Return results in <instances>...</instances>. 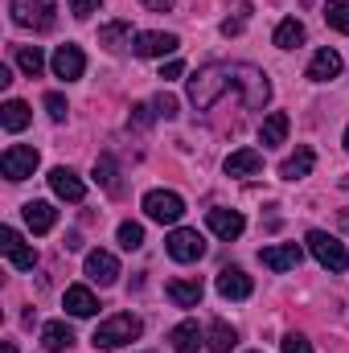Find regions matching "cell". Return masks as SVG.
<instances>
[{
  "label": "cell",
  "instance_id": "f35d334b",
  "mask_svg": "<svg viewBox=\"0 0 349 353\" xmlns=\"http://www.w3.org/2000/svg\"><path fill=\"white\" fill-rule=\"evenodd\" d=\"M181 74H185V66H181V62H165V66H161V79H165V83H173V79H181Z\"/></svg>",
  "mask_w": 349,
  "mask_h": 353
},
{
  "label": "cell",
  "instance_id": "836d02e7",
  "mask_svg": "<svg viewBox=\"0 0 349 353\" xmlns=\"http://www.w3.org/2000/svg\"><path fill=\"white\" fill-rule=\"evenodd\" d=\"M157 119V107H148V103H136L132 107V115H128V128H148Z\"/></svg>",
  "mask_w": 349,
  "mask_h": 353
},
{
  "label": "cell",
  "instance_id": "d4e9b609",
  "mask_svg": "<svg viewBox=\"0 0 349 353\" xmlns=\"http://www.w3.org/2000/svg\"><path fill=\"white\" fill-rule=\"evenodd\" d=\"M136 41V33H132V25L128 21H111V25H103L99 29V46H107L111 54H119L123 46H132Z\"/></svg>",
  "mask_w": 349,
  "mask_h": 353
},
{
  "label": "cell",
  "instance_id": "f546056e",
  "mask_svg": "<svg viewBox=\"0 0 349 353\" xmlns=\"http://www.w3.org/2000/svg\"><path fill=\"white\" fill-rule=\"evenodd\" d=\"M325 21H329V29L349 33V0H325Z\"/></svg>",
  "mask_w": 349,
  "mask_h": 353
},
{
  "label": "cell",
  "instance_id": "7a4b0ae2",
  "mask_svg": "<svg viewBox=\"0 0 349 353\" xmlns=\"http://www.w3.org/2000/svg\"><path fill=\"white\" fill-rule=\"evenodd\" d=\"M144 333V321L140 316H132V312H115V316H107L99 329H94V350H119V345H128V341H136Z\"/></svg>",
  "mask_w": 349,
  "mask_h": 353
},
{
  "label": "cell",
  "instance_id": "8d00e7d4",
  "mask_svg": "<svg viewBox=\"0 0 349 353\" xmlns=\"http://www.w3.org/2000/svg\"><path fill=\"white\" fill-rule=\"evenodd\" d=\"M99 4H103V0H70V12H74L79 21H87L90 12H99Z\"/></svg>",
  "mask_w": 349,
  "mask_h": 353
},
{
  "label": "cell",
  "instance_id": "6da1fadb",
  "mask_svg": "<svg viewBox=\"0 0 349 353\" xmlns=\"http://www.w3.org/2000/svg\"><path fill=\"white\" fill-rule=\"evenodd\" d=\"M226 90H243L251 111H263L267 99H271V83H267V74H263L259 66H247V62H210V66H201L189 79V103L197 111H206Z\"/></svg>",
  "mask_w": 349,
  "mask_h": 353
},
{
  "label": "cell",
  "instance_id": "7c38bea8",
  "mask_svg": "<svg viewBox=\"0 0 349 353\" xmlns=\"http://www.w3.org/2000/svg\"><path fill=\"white\" fill-rule=\"evenodd\" d=\"M206 226H210L218 239L230 243V239H239V234L247 230V218H243L239 210H210V214H206Z\"/></svg>",
  "mask_w": 349,
  "mask_h": 353
},
{
  "label": "cell",
  "instance_id": "d590c367",
  "mask_svg": "<svg viewBox=\"0 0 349 353\" xmlns=\"http://www.w3.org/2000/svg\"><path fill=\"white\" fill-rule=\"evenodd\" d=\"M279 345H283V353H312L308 337H300V333H288V337H283Z\"/></svg>",
  "mask_w": 349,
  "mask_h": 353
},
{
  "label": "cell",
  "instance_id": "60d3db41",
  "mask_svg": "<svg viewBox=\"0 0 349 353\" xmlns=\"http://www.w3.org/2000/svg\"><path fill=\"white\" fill-rule=\"evenodd\" d=\"M0 353H17V345H4V350H0Z\"/></svg>",
  "mask_w": 349,
  "mask_h": 353
},
{
  "label": "cell",
  "instance_id": "277c9868",
  "mask_svg": "<svg viewBox=\"0 0 349 353\" xmlns=\"http://www.w3.org/2000/svg\"><path fill=\"white\" fill-rule=\"evenodd\" d=\"M304 243H308V251L317 255V263H321V267H329L333 275H341V271L349 267L346 243H337L333 234H325V230H308V239H304Z\"/></svg>",
  "mask_w": 349,
  "mask_h": 353
},
{
  "label": "cell",
  "instance_id": "2e32d148",
  "mask_svg": "<svg viewBox=\"0 0 349 353\" xmlns=\"http://www.w3.org/2000/svg\"><path fill=\"white\" fill-rule=\"evenodd\" d=\"M50 189H54L62 201H83V197H87V185H83V176L74 173V169H66V165L50 173Z\"/></svg>",
  "mask_w": 349,
  "mask_h": 353
},
{
  "label": "cell",
  "instance_id": "603a6c76",
  "mask_svg": "<svg viewBox=\"0 0 349 353\" xmlns=\"http://www.w3.org/2000/svg\"><path fill=\"white\" fill-rule=\"evenodd\" d=\"M66 312L70 316H94L99 312V300H94V292L90 288H83V283H74V288H66Z\"/></svg>",
  "mask_w": 349,
  "mask_h": 353
},
{
  "label": "cell",
  "instance_id": "ab89813d",
  "mask_svg": "<svg viewBox=\"0 0 349 353\" xmlns=\"http://www.w3.org/2000/svg\"><path fill=\"white\" fill-rule=\"evenodd\" d=\"M144 8H152V12H169L173 8V0H140Z\"/></svg>",
  "mask_w": 349,
  "mask_h": 353
},
{
  "label": "cell",
  "instance_id": "1f68e13d",
  "mask_svg": "<svg viewBox=\"0 0 349 353\" xmlns=\"http://www.w3.org/2000/svg\"><path fill=\"white\" fill-rule=\"evenodd\" d=\"M119 247L123 251H140L144 247V226L140 222H123L119 226Z\"/></svg>",
  "mask_w": 349,
  "mask_h": 353
},
{
  "label": "cell",
  "instance_id": "7bdbcfd3",
  "mask_svg": "<svg viewBox=\"0 0 349 353\" xmlns=\"http://www.w3.org/2000/svg\"><path fill=\"white\" fill-rule=\"evenodd\" d=\"M251 353H259V350H251Z\"/></svg>",
  "mask_w": 349,
  "mask_h": 353
},
{
  "label": "cell",
  "instance_id": "ffe728a7",
  "mask_svg": "<svg viewBox=\"0 0 349 353\" xmlns=\"http://www.w3.org/2000/svg\"><path fill=\"white\" fill-rule=\"evenodd\" d=\"M41 345H46V353H66L74 345V329L66 321H50V325H41Z\"/></svg>",
  "mask_w": 349,
  "mask_h": 353
},
{
  "label": "cell",
  "instance_id": "e575fe53",
  "mask_svg": "<svg viewBox=\"0 0 349 353\" xmlns=\"http://www.w3.org/2000/svg\"><path fill=\"white\" fill-rule=\"evenodd\" d=\"M46 111H50V119H54V123H62L70 107H66V99H62L58 90H50V94H46Z\"/></svg>",
  "mask_w": 349,
  "mask_h": 353
},
{
  "label": "cell",
  "instance_id": "e0dca14e",
  "mask_svg": "<svg viewBox=\"0 0 349 353\" xmlns=\"http://www.w3.org/2000/svg\"><path fill=\"white\" fill-rule=\"evenodd\" d=\"M337 74H341V54L329 50V46L317 50L312 62H308V79H312V83H329V79H337Z\"/></svg>",
  "mask_w": 349,
  "mask_h": 353
},
{
  "label": "cell",
  "instance_id": "74e56055",
  "mask_svg": "<svg viewBox=\"0 0 349 353\" xmlns=\"http://www.w3.org/2000/svg\"><path fill=\"white\" fill-rule=\"evenodd\" d=\"M152 107H157V115L177 119V99H173V94H157V103H152Z\"/></svg>",
  "mask_w": 349,
  "mask_h": 353
},
{
  "label": "cell",
  "instance_id": "52a82bcc",
  "mask_svg": "<svg viewBox=\"0 0 349 353\" xmlns=\"http://www.w3.org/2000/svg\"><path fill=\"white\" fill-rule=\"evenodd\" d=\"M165 247H169V255H173L177 263H197L206 255V239L197 230H185V226H177L173 234L165 239Z\"/></svg>",
  "mask_w": 349,
  "mask_h": 353
},
{
  "label": "cell",
  "instance_id": "ba28073f",
  "mask_svg": "<svg viewBox=\"0 0 349 353\" xmlns=\"http://www.w3.org/2000/svg\"><path fill=\"white\" fill-rule=\"evenodd\" d=\"M0 251H4V259L17 267V271H33V263H37V251H33V247L12 230V226H4V230H0Z\"/></svg>",
  "mask_w": 349,
  "mask_h": 353
},
{
  "label": "cell",
  "instance_id": "9a60e30c",
  "mask_svg": "<svg viewBox=\"0 0 349 353\" xmlns=\"http://www.w3.org/2000/svg\"><path fill=\"white\" fill-rule=\"evenodd\" d=\"M87 275L99 283V288H111L119 279V259L111 251H90L87 255Z\"/></svg>",
  "mask_w": 349,
  "mask_h": 353
},
{
  "label": "cell",
  "instance_id": "484cf974",
  "mask_svg": "<svg viewBox=\"0 0 349 353\" xmlns=\"http://www.w3.org/2000/svg\"><path fill=\"white\" fill-rule=\"evenodd\" d=\"M235 341H239V333H235L226 321H214V325L206 329V350L210 353H230L235 350Z\"/></svg>",
  "mask_w": 349,
  "mask_h": 353
},
{
  "label": "cell",
  "instance_id": "ac0fdd59",
  "mask_svg": "<svg viewBox=\"0 0 349 353\" xmlns=\"http://www.w3.org/2000/svg\"><path fill=\"white\" fill-rule=\"evenodd\" d=\"M21 214H25V226H29L33 234H50V230L58 226V210H54L50 201H29Z\"/></svg>",
  "mask_w": 349,
  "mask_h": 353
},
{
  "label": "cell",
  "instance_id": "8fae6325",
  "mask_svg": "<svg viewBox=\"0 0 349 353\" xmlns=\"http://www.w3.org/2000/svg\"><path fill=\"white\" fill-rule=\"evenodd\" d=\"M259 259L267 271H296L300 259H304V251L296 247V243H279V247H263Z\"/></svg>",
  "mask_w": 349,
  "mask_h": 353
},
{
  "label": "cell",
  "instance_id": "d6986e66",
  "mask_svg": "<svg viewBox=\"0 0 349 353\" xmlns=\"http://www.w3.org/2000/svg\"><path fill=\"white\" fill-rule=\"evenodd\" d=\"M226 176H255L263 169V152L259 148H239V152H230L226 157Z\"/></svg>",
  "mask_w": 349,
  "mask_h": 353
},
{
  "label": "cell",
  "instance_id": "83f0119b",
  "mask_svg": "<svg viewBox=\"0 0 349 353\" xmlns=\"http://www.w3.org/2000/svg\"><path fill=\"white\" fill-rule=\"evenodd\" d=\"M279 50H296L300 41H304V25L296 21V17H283L279 25H275V37H271Z\"/></svg>",
  "mask_w": 349,
  "mask_h": 353
},
{
  "label": "cell",
  "instance_id": "7402d4cb",
  "mask_svg": "<svg viewBox=\"0 0 349 353\" xmlns=\"http://www.w3.org/2000/svg\"><path fill=\"white\" fill-rule=\"evenodd\" d=\"M201 329H197V321H181L173 333H169V345H173V353H197L201 350Z\"/></svg>",
  "mask_w": 349,
  "mask_h": 353
},
{
  "label": "cell",
  "instance_id": "4316f807",
  "mask_svg": "<svg viewBox=\"0 0 349 353\" xmlns=\"http://www.w3.org/2000/svg\"><path fill=\"white\" fill-rule=\"evenodd\" d=\"M29 107L21 103V99H8L4 107H0V123H4V132H25L29 128Z\"/></svg>",
  "mask_w": 349,
  "mask_h": 353
},
{
  "label": "cell",
  "instance_id": "d6a6232c",
  "mask_svg": "<svg viewBox=\"0 0 349 353\" xmlns=\"http://www.w3.org/2000/svg\"><path fill=\"white\" fill-rule=\"evenodd\" d=\"M247 21H251V4H243L239 17H226V21H222V37H239V33L247 29Z\"/></svg>",
  "mask_w": 349,
  "mask_h": 353
},
{
  "label": "cell",
  "instance_id": "8992f818",
  "mask_svg": "<svg viewBox=\"0 0 349 353\" xmlns=\"http://www.w3.org/2000/svg\"><path fill=\"white\" fill-rule=\"evenodd\" d=\"M144 214L152 218V222H181V214H185V201H181V193L173 189H152V193H144Z\"/></svg>",
  "mask_w": 349,
  "mask_h": 353
},
{
  "label": "cell",
  "instance_id": "44dd1931",
  "mask_svg": "<svg viewBox=\"0 0 349 353\" xmlns=\"http://www.w3.org/2000/svg\"><path fill=\"white\" fill-rule=\"evenodd\" d=\"M312 165H317V152H312L308 144H300V148L279 165V176H283V181H300V176L312 173Z\"/></svg>",
  "mask_w": 349,
  "mask_h": 353
},
{
  "label": "cell",
  "instance_id": "cb8c5ba5",
  "mask_svg": "<svg viewBox=\"0 0 349 353\" xmlns=\"http://www.w3.org/2000/svg\"><path fill=\"white\" fill-rule=\"evenodd\" d=\"M288 128H292V119H288L283 111H271V115L263 119V128H259V144H263V148L283 144V140H288Z\"/></svg>",
  "mask_w": 349,
  "mask_h": 353
},
{
  "label": "cell",
  "instance_id": "5bb4252c",
  "mask_svg": "<svg viewBox=\"0 0 349 353\" xmlns=\"http://www.w3.org/2000/svg\"><path fill=\"white\" fill-rule=\"evenodd\" d=\"M165 296L173 300L177 308H197V304H201V296H206V283H201L197 275H189V279H169Z\"/></svg>",
  "mask_w": 349,
  "mask_h": 353
},
{
  "label": "cell",
  "instance_id": "b9f144b4",
  "mask_svg": "<svg viewBox=\"0 0 349 353\" xmlns=\"http://www.w3.org/2000/svg\"><path fill=\"white\" fill-rule=\"evenodd\" d=\"M346 148H349V128H346Z\"/></svg>",
  "mask_w": 349,
  "mask_h": 353
},
{
  "label": "cell",
  "instance_id": "30bf717a",
  "mask_svg": "<svg viewBox=\"0 0 349 353\" xmlns=\"http://www.w3.org/2000/svg\"><path fill=\"white\" fill-rule=\"evenodd\" d=\"M177 33H136V41H132V50L140 54V58H165V54H177Z\"/></svg>",
  "mask_w": 349,
  "mask_h": 353
},
{
  "label": "cell",
  "instance_id": "9c48e42d",
  "mask_svg": "<svg viewBox=\"0 0 349 353\" xmlns=\"http://www.w3.org/2000/svg\"><path fill=\"white\" fill-rule=\"evenodd\" d=\"M50 66H54V74L62 79V83H74V79H83V70H87V54L79 50V46H58L54 50V58H50Z\"/></svg>",
  "mask_w": 349,
  "mask_h": 353
},
{
  "label": "cell",
  "instance_id": "f1b7e54d",
  "mask_svg": "<svg viewBox=\"0 0 349 353\" xmlns=\"http://www.w3.org/2000/svg\"><path fill=\"white\" fill-rule=\"evenodd\" d=\"M12 58H17V66H21L29 79H37V74L46 70V54H41L37 46H17V50H12Z\"/></svg>",
  "mask_w": 349,
  "mask_h": 353
},
{
  "label": "cell",
  "instance_id": "4dcf8cb0",
  "mask_svg": "<svg viewBox=\"0 0 349 353\" xmlns=\"http://www.w3.org/2000/svg\"><path fill=\"white\" fill-rule=\"evenodd\" d=\"M115 161H111V157H99V161H94V181H99V185H103V189H107V193H119V181H115Z\"/></svg>",
  "mask_w": 349,
  "mask_h": 353
},
{
  "label": "cell",
  "instance_id": "5b68a950",
  "mask_svg": "<svg viewBox=\"0 0 349 353\" xmlns=\"http://www.w3.org/2000/svg\"><path fill=\"white\" fill-rule=\"evenodd\" d=\"M37 148L33 144H8L4 148V157H0V173L8 176V181H25V176L37 173Z\"/></svg>",
  "mask_w": 349,
  "mask_h": 353
},
{
  "label": "cell",
  "instance_id": "3957f363",
  "mask_svg": "<svg viewBox=\"0 0 349 353\" xmlns=\"http://www.w3.org/2000/svg\"><path fill=\"white\" fill-rule=\"evenodd\" d=\"M8 12L21 29H33V33H46L54 29V12H58V0H8Z\"/></svg>",
  "mask_w": 349,
  "mask_h": 353
},
{
  "label": "cell",
  "instance_id": "4fadbf2b",
  "mask_svg": "<svg viewBox=\"0 0 349 353\" xmlns=\"http://www.w3.org/2000/svg\"><path fill=\"white\" fill-rule=\"evenodd\" d=\"M218 292H222L226 300H247V296L255 292V283H251V275H247L243 267H222V271H218Z\"/></svg>",
  "mask_w": 349,
  "mask_h": 353
}]
</instances>
